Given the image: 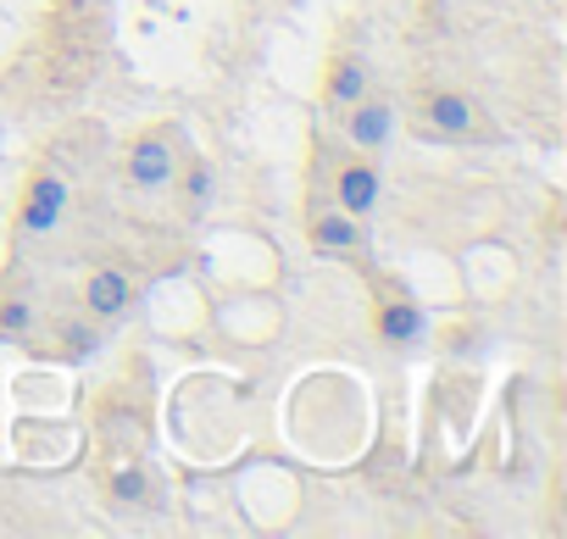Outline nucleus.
<instances>
[{
    "label": "nucleus",
    "mask_w": 567,
    "mask_h": 539,
    "mask_svg": "<svg viewBox=\"0 0 567 539\" xmlns=\"http://www.w3.org/2000/svg\"><path fill=\"white\" fill-rule=\"evenodd\" d=\"M340 123H346V139H351L357 151H390L395 123H401V106H395L390 95H373V90H368L357 106L340 112Z\"/></svg>",
    "instance_id": "20e7f679"
},
{
    "label": "nucleus",
    "mask_w": 567,
    "mask_h": 539,
    "mask_svg": "<svg viewBox=\"0 0 567 539\" xmlns=\"http://www.w3.org/2000/svg\"><path fill=\"white\" fill-rule=\"evenodd\" d=\"M184 156H189L184 128H178V123H156V128H145V134L128 145V156H123V178H128V189H145V195L173 189Z\"/></svg>",
    "instance_id": "f257e3e1"
},
{
    "label": "nucleus",
    "mask_w": 567,
    "mask_h": 539,
    "mask_svg": "<svg viewBox=\"0 0 567 539\" xmlns=\"http://www.w3.org/2000/svg\"><path fill=\"white\" fill-rule=\"evenodd\" d=\"M373 334H379L384 345H412V340L423 334V307H412V301H379Z\"/></svg>",
    "instance_id": "1a4fd4ad"
},
{
    "label": "nucleus",
    "mask_w": 567,
    "mask_h": 539,
    "mask_svg": "<svg viewBox=\"0 0 567 539\" xmlns=\"http://www.w3.org/2000/svg\"><path fill=\"white\" fill-rule=\"evenodd\" d=\"M106 489H112L117 506H145V500H151V478H145L140 462H117L112 478H106Z\"/></svg>",
    "instance_id": "9b49d317"
},
{
    "label": "nucleus",
    "mask_w": 567,
    "mask_h": 539,
    "mask_svg": "<svg viewBox=\"0 0 567 539\" xmlns=\"http://www.w3.org/2000/svg\"><path fill=\"white\" fill-rule=\"evenodd\" d=\"M379 200H384V173L373 162H340V173H334V206L351 211L357 222H368L379 211Z\"/></svg>",
    "instance_id": "423d86ee"
},
{
    "label": "nucleus",
    "mask_w": 567,
    "mask_h": 539,
    "mask_svg": "<svg viewBox=\"0 0 567 539\" xmlns=\"http://www.w3.org/2000/svg\"><path fill=\"white\" fill-rule=\"evenodd\" d=\"M307 245H312L323 261H351V256L362 250V222H357L351 211H340V206L312 211V222H307Z\"/></svg>",
    "instance_id": "0eeeda50"
},
{
    "label": "nucleus",
    "mask_w": 567,
    "mask_h": 539,
    "mask_svg": "<svg viewBox=\"0 0 567 539\" xmlns=\"http://www.w3.org/2000/svg\"><path fill=\"white\" fill-rule=\"evenodd\" d=\"M68 200H73L68 178H62L56 167H34L29 184H23V195H18V234H23V239L56 234L62 217H68Z\"/></svg>",
    "instance_id": "7ed1b4c3"
},
{
    "label": "nucleus",
    "mask_w": 567,
    "mask_h": 539,
    "mask_svg": "<svg viewBox=\"0 0 567 539\" xmlns=\"http://www.w3.org/2000/svg\"><path fill=\"white\" fill-rule=\"evenodd\" d=\"M101 329H106V323H95V318H84V323L68 318V323H62V351H68V356H95V351H101Z\"/></svg>",
    "instance_id": "f8f14e48"
},
{
    "label": "nucleus",
    "mask_w": 567,
    "mask_h": 539,
    "mask_svg": "<svg viewBox=\"0 0 567 539\" xmlns=\"http://www.w3.org/2000/svg\"><path fill=\"white\" fill-rule=\"evenodd\" d=\"M412 123H417L423 139H467L473 123H478V106L451 84H417L412 90Z\"/></svg>",
    "instance_id": "f03ea898"
},
{
    "label": "nucleus",
    "mask_w": 567,
    "mask_h": 539,
    "mask_svg": "<svg viewBox=\"0 0 567 539\" xmlns=\"http://www.w3.org/2000/svg\"><path fill=\"white\" fill-rule=\"evenodd\" d=\"M173 189H178V200H184V211L195 217V211H206V200H212V189H217V173H212V162L206 156H184V167H178V178H173Z\"/></svg>",
    "instance_id": "9d476101"
},
{
    "label": "nucleus",
    "mask_w": 567,
    "mask_h": 539,
    "mask_svg": "<svg viewBox=\"0 0 567 539\" xmlns=\"http://www.w3.org/2000/svg\"><path fill=\"white\" fill-rule=\"evenodd\" d=\"M34 329V307L23 301H0V340H23Z\"/></svg>",
    "instance_id": "ddd939ff"
},
{
    "label": "nucleus",
    "mask_w": 567,
    "mask_h": 539,
    "mask_svg": "<svg viewBox=\"0 0 567 539\" xmlns=\"http://www.w3.org/2000/svg\"><path fill=\"white\" fill-rule=\"evenodd\" d=\"M134 301H140V290H134V279L123 273V267H95V273L84 279V312H90L95 323L128 318Z\"/></svg>",
    "instance_id": "39448f33"
},
{
    "label": "nucleus",
    "mask_w": 567,
    "mask_h": 539,
    "mask_svg": "<svg viewBox=\"0 0 567 539\" xmlns=\"http://www.w3.org/2000/svg\"><path fill=\"white\" fill-rule=\"evenodd\" d=\"M368 90H373V84H368V62H362L357 51H346V56L329 62V73H323V106H329L334 117H340L346 106H357Z\"/></svg>",
    "instance_id": "6e6552de"
}]
</instances>
